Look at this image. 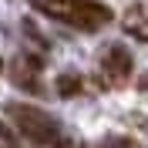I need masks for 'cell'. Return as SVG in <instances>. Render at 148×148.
I'll use <instances>...</instances> for the list:
<instances>
[{
    "label": "cell",
    "instance_id": "1",
    "mask_svg": "<svg viewBox=\"0 0 148 148\" xmlns=\"http://www.w3.org/2000/svg\"><path fill=\"white\" fill-rule=\"evenodd\" d=\"M3 114L17 125V131L24 135V138H30L34 145H40V148L54 145V141L61 138L57 121L51 118V114H44L40 108H30V104H3Z\"/></svg>",
    "mask_w": 148,
    "mask_h": 148
},
{
    "label": "cell",
    "instance_id": "2",
    "mask_svg": "<svg viewBox=\"0 0 148 148\" xmlns=\"http://www.w3.org/2000/svg\"><path fill=\"white\" fill-rule=\"evenodd\" d=\"M111 7L108 3H98V0H71V24L84 30H94V27H104L111 24Z\"/></svg>",
    "mask_w": 148,
    "mask_h": 148
},
{
    "label": "cell",
    "instance_id": "3",
    "mask_svg": "<svg viewBox=\"0 0 148 148\" xmlns=\"http://www.w3.org/2000/svg\"><path fill=\"white\" fill-rule=\"evenodd\" d=\"M101 67H104V74L111 77V84H121V81L131 74V54H128L121 44H111L108 51H104Z\"/></svg>",
    "mask_w": 148,
    "mask_h": 148
},
{
    "label": "cell",
    "instance_id": "4",
    "mask_svg": "<svg viewBox=\"0 0 148 148\" xmlns=\"http://www.w3.org/2000/svg\"><path fill=\"white\" fill-rule=\"evenodd\" d=\"M125 30H128V34L135 37V40H141V44H148V17L141 14L138 7L125 14Z\"/></svg>",
    "mask_w": 148,
    "mask_h": 148
},
{
    "label": "cell",
    "instance_id": "5",
    "mask_svg": "<svg viewBox=\"0 0 148 148\" xmlns=\"http://www.w3.org/2000/svg\"><path fill=\"white\" fill-rule=\"evenodd\" d=\"M30 3L54 20H71V0H30Z\"/></svg>",
    "mask_w": 148,
    "mask_h": 148
},
{
    "label": "cell",
    "instance_id": "6",
    "mask_svg": "<svg viewBox=\"0 0 148 148\" xmlns=\"http://www.w3.org/2000/svg\"><path fill=\"white\" fill-rule=\"evenodd\" d=\"M77 91H81V77H77L74 71H64L61 77H57V94H61V98H74Z\"/></svg>",
    "mask_w": 148,
    "mask_h": 148
},
{
    "label": "cell",
    "instance_id": "7",
    "mask_svg": "<svg viewBox=\"0 0 148 148\" xmlns=\"http://www.w3.org/2000/svg\"><path fill=\"white\" fill-rule=\"evenodd\" d=\"M108 148H138V141H131V138H108Z\"/></svg>",
    "mask_w": 148,
    "mask_h": 148
},
{
    "label": "cell",
    "instance_id": "8",
    "mask_svg": "<svg viewBox=\"0 0 148 148\" xmlns=\"http://www.w3.org/2000/svg\"><path fill=\"white\" fill-rule=\"evenodd\" d=\"M131 121H135V125H141V128L148 131V118H141V114H131Z\"/></svg>",
    "mask_w": 148,
    "mask_h": 148
},
{
    "label": "cell",
    "instance_id": "9",
    "mask_svg": "<svg viewBox=\"0 0 148 148\" xmlns=\"http://www.w3.org/2000/svg\"><path fill=\"white\" fill-rule=\"evenodd\" d=\"M71 148H88V145H71Z\"/></svg>",
    "mask_w": 148,
    "mask_h": 148
},
{
    "label": "cell",
    "instance_id": "10",
    "mask_svg": "<svg viewBox=\"0 0 148 148\" xmlns=\"http://www.w3.org/2000/svg\"><path fill=\"white\" fill-rule=\"evenodd\" d=\"M0 71H3V61H0Z\"/></svg>",
    "mask_w": 148,
    "mask_h": 148
}]
</instances>
